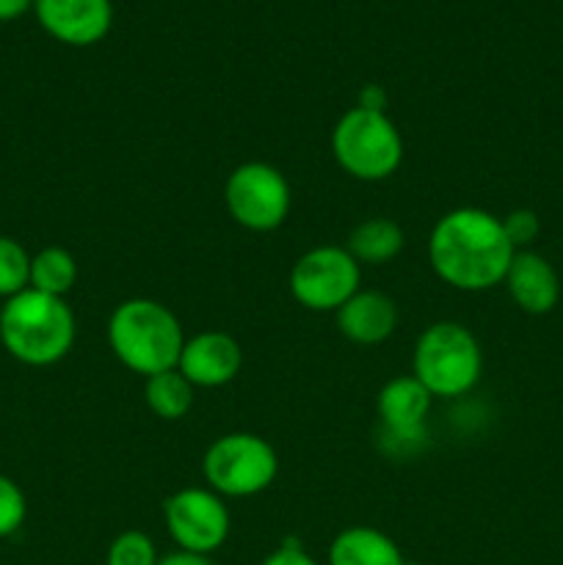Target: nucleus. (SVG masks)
I'll return each mask as SVG.
<instances>
[{
	"label": "nucleus",
	"mask_w": 563,
	"mask_h": 565,
	"mask_svg": "<svg viewBox=\"0 0 563 565\" xmlns=\"http://www.w3.org/2000/svg\"><path fill=\"white\" fill-rule=\"evenodd\" d=\"M158 565H213V561H210V555H196V552L177 550L160 557Z\"/></svg>",
	"instance_id": "24"
},
{
	"label": "nucleus",
	"mask_w": 563,
	"mask_h": 565,
	"mask_svg": "<svg viewBox=\"0 0 563 565\" xmlns=\"http://www.w3.org/2000/svg\"><path fill=\"white\" fill-rule=\"evenodd\" d=\"M158 550H155L152 539L141 530H125L114 539L108 546V565H158Z\"/></svg>",
	"instance_id": "20"
},
{
	"label": "nucleus",
	"mask_w": 563,
	"mask_h": 565,
	"mask_svg": "<svg viewBox=\"0 0 563 565\" xmlns=\"http://www.w3.org/2000/svg\"><path fill=\"white\" fill-rule=\"evenodd\" d=\"M31 285V257L11 237L0 235V298H11Z\"/></svg>",
	"instance_id": "19"
},
{
	"label": "nucleus",
	"mask_w": 563,
	"mask_h": 565,
	"mask_svg": "<svg viewBox=\"0 0 563 565\" xmlns=\"http://www.w3.org/2000/svg\"><path fill=\"white\" fill-rule=\"evenodd\" d=\"M484 373V353L472 331L453 320L428 326L414 345V379L434 397L467 395Z\"/></svg>",
	"instance_id": "4"
},
{
	"label": "nucleus",
	"mask_w": 563,
	"mask_h": 565,
	"mask_svg": "<svg viewBox=\"0 0 563 565\" xmlns=\"http://www.w3.org/2000/svg\"><path fill=\"white\" fill-rule=\"evenodd\" d=\"M0 342L22 364L47 367L61 362L75 342V315L64 298L22 290L0 309Z\"/></svg>",
	"instance_id": "2"
},
{
	"label": "nucleus",
	"mask_w": 563,
	"mask_h": 565,
	"mask_svg": "<svg viewBox=\"0 0 563 565\" xmlns=\"http://www.w3.org/2000/svg\"><path fill=\"white\" fill-rule=\"evenodd\" d=\"M243 351L235 337L224 331H202V334L185 340L177 370L191 381L193 386L213 390L224 386L241 373Z\"/></svg>",
	"instance_id": "11"
},
{
	"label": "nucleus",
	"mask_w": 563,
	"mask_h": 565,
	"mask_svg": "<svg viewBox=\"0 0 563 565\" xmlns=\"http://www.w3.org/2000/svg\"><path fill=\"white\" fill-rule=\"evenodd\" d=\"M202 472L215 494L243 500L274 483L279 472V458L263 436L237 430V434L221 436L208 447L202 458Z\"/></svg>",
	"instance_id": "6"
},
{
	"label": "nucleus",
	"mask_w": 563,
	"mask_h": 565,
	"mask_svg": "<svg viewBox=\"0 0 563 565\" xmlns=\"http://www.w3.org/2000/svg\"><path fill=\"white\" fill-rule=\"evenodd\" d=\"M193 397H196V386L177 367L149 375L147 386H144V401L160 419H182L191 412Z\"/></svg>",
	"instance_id": "17"
},
{
	"label": "nucleus",
	"mask_w": 563,
	"mask_h": 565,
	"mask_svg": "<svg viewBox=\"0 0 563 565\" xmlns=\"http://www.w3.org/2000/svg\"><path fill=\"white\" fill-rule=\"evenodd\" d=\"M513 246L502 218L480 207H458L442 215L428 237V263L445 285L484 292L502 285Z\"/></svg>",
	"instance_id": "1"
},
{
	"label": "nucleus",
	"mask_w": 563,
	"mask_h": 565,
	"mask_svg": "<svg viewBox=\"0 0 563 565\" xmlns=\"http://www.w3.org/2000/svg\"><path fill=\"white\" fill-rule=\"evenodd\" d=\"M362 265L346 246H318L301 254L290 270V292L312 312H337L362 290Z\"/></svg>",
	"instance_id": "8"
},
{
	"label": "nucleus",
	"mask_w": 563,
	"mask_h": 565,
	"mask_svg": "<svg viewBox=\"0 0 563 565\" xmlns=\"http://www.w3.org/2000/svg\"><path fill=\"white\" fill-rule=\"evenodd\" d=\"M77 281V263L66 248L47 246L31 257V290L64 298Z\"/></svg>",
	"instance_id": "18"
},
{
	"label": "nucleus",
	"mask_w": 563,
	"mask_h": 565,
	"mask_svg": "<svg viewBox=\"0 0 563 565\" xmlns=\"http://www.w3.org/2000/svg\"><path fill=\"white\" fill-rule=\"evenodd\" d=\"M340 334L357 345H381L397 326V307L386 292L359 290L337 309Z\"/></svg>",
	"instance_id": "14"
},
{
	"label": "nucleus",
	"mask_w": 563,
	"mask_h": 565,
	"mask_svg": "<svg viewBox=\"0 0 563 565\" xmlns=\"http://www.w3.org/2000/svg\"><path fill=\"white\" fill-rule=\"evenodd\" d=\"M431 406H434V395L414 375H397L386 381L379 392L381 425L397 441H412L423 436Z\"/></svg>",
	"instance_id": "13"
},
{
	"label": "nucleus",
	"mask_w": 563,
	"mask_h": 565,
	"mask_svg": "<svg viewBox=\"0 0 563 565\" xmlns=\"http://www.w3.org/2000/svg\"><path fill=\"white\" fill-rule=\"evenodd\" d=\"M33 6V0H0V22L17 20Z\"/></svg>",
	"instance_id": "25"
},
{
	"label": "nucleus",
	"mask_w": 563,
	"mask_h": 565,
	"mask_svg": "<svg viewBox=\"0 0 563 565\" xmlns=\"http://www.w3.org/2000/svg\"><path fill=\"white\" fill-rule=\"evenodd\" d=\"M108 342L127 370L149 379L177 367L185 337L169 307L152 298H130L110 312Z\"/></svg>",
	"instance_id": "3"
},
{
	"label": "nucleus",
	"mask_w": 563,
	"mask_h": 565,
	"mask_svg": "<svg viewBox=\"0 0 563 565\" xmlns=\"http://www.w3.org/2000/svg\"><path fill=\"white\" fill-rule=\"evenodd\" d=\"M263 565H318L309 552H304V546L298 541H285L282 546H276L268 557H265Z\"/></svg>",
	"instance_id": "23"
},
{
	"label": "nucleus",
	"mask_w": 563,
	"mask_h": 565,
	"mask_svg": "<svg viewBox=\"0 0 563 565\" xmlns=\"http://www.w3.org/2000/svg\"><path fill=\"white\" fill-rule=\"evenodd\" d=\"M163 522L180 550L213 555L230 539V511L213 489H180L163 502Z\"/></svg>",
	"instance_id": "9"
},
{
	"label": "nucleus",
	"mask_w": 563,
	"mask_h": 565,
	"mask_svg": "<svg viewBox=\"0 0 563 565\" xmlns=\"http://www.w3.org/2000/svg\"><path fill=\"white\" fill-rule=\"evenodd\" d=\"M502 285L508 287V296L513 298V303L528 315L552 312L557 307V298H561L557 270L552 268L550 259L541 257L533 248L513 254Z\"/></svg>",
	"instance_id": "12"
},
{
	"label": "nucleus",
	"mask_w": 563,
	"mask_h": 565,
	"mask_svg": "<svg viewBox=\"0 0 563 565\" xmlns=\"http://www.w3.org/2000/svg\"><path fill=\"white\" fill-rule=\"evenodd\" d=\"M331 152L346 174L362 182H381L401 166L403 138L384 110L357 105L331 130Z\"/></svg>",
	"instance_id": "5"
},
{
	"label": "nucleus",
	"mask_w": 563,
	"mask_h": 565,
	"mask_svg": "<svg viewBox=\"0 0 563 565\" xmlns=\"http://www.w3.org/2000/svg\"><path fill=\"white\" fill-rule=\"evenodd\" d=\"M28 513L25 494L11 478L0 475V539H9L22 527Z\"/></svg>",
	"instance_id": "21"
},
{
	"label": "nucleus",
	"mask_w": 563,
	"mask_h": 565,
	"mask_svg": "<svg viewBox=\"0 0 563 565\" xmlns=\"http://www.w3.org/2000/svg\"><path fill=\"white\" fill-rule=\"evenodd\" d=\"M44 31L72 47H88L108 36L114 22L110 0H33Z\"/></svg>",
	"instance_id": "10"
},
{
	"label": "nucleus",
	"mask_w": 563,
	"mask_h": 565,
	"mask_svg": "<svg viewBox=\"0 0 563 565\" xmlns=\"http://www.w3.org/2000/svg\"><path fill=\"white\" fill-rule=\"evenodd\" d=\"M403 230L392 218L375 215L353 226L346 248L359 265H384L403 252Z\"/></svg>",
	"instance_id": "16"
},
{
	"label": "nucleus",
	"mask_w": 563,
	"mask_h": 565,
	"mask_svg": "<svg viewBox=\"0 0 563 565\" xmlns=\"http://www.w3.org/2000/svg\"><path fill=\"white\" fill-rule=\"evenodd\" d=\"M329 565H406V561L390 535L359 524L331 541Z\"/></svg>",
	"instance_id": "15"
},
{
	"label": "nucleus",
	"mask_w": 563,
	"mask_h": 565,
	"mask_svg": "<svg viewBox=\"0 0 563 565\" xmlns=\"http://www.w3.org/2000/svg\"><path fill=\"white\" fill-rule=\"evenodd\" d=\"M224 202L230 218L248 232H270L290 213V185L270 163H243L226 177Z\"/></svg>",
	"instance_id": "7"
},
{
	"label": "nucleus",
	"mask_w": 563,
	"mask_h": 565,
	"mask_svg": "<svg viewBox=\"0 0 563 565\" xmlns=\"http://www.w3.org/2000/svg\"><path fill=\"white\" fill-rule=\"evenodd\" d=\"M502 230H506L513 252H524V248L533 246V241L541 232L539 215H535L533 210H513V213H508L506 218H502Z\"/></svg>",
	"instance_id": "22"
}]
</instances>
